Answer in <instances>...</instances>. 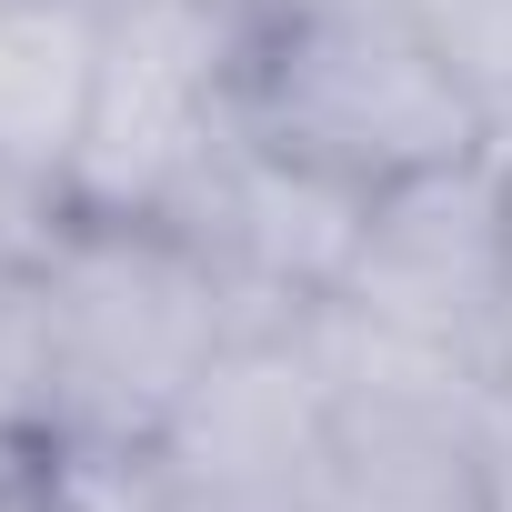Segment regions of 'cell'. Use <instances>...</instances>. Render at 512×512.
<instances>
[{
	"label": "cell",
	"instance_id": "30bf717a",
	"mask_svg": "<svg viewBox=\"0 0 512 512\" xmlns=\"http://www.w3.org/2000/svg\"><path fill=\"white\" fill-rule=\"evenodd\" d=\"M502 171H512V151H502ZM492 402L512 412V282H502V322H492Z\"/></svg>",
	"mask_w": 512,
	"mask_h": 512
},
{
	"label": "cell",
	"instance_id": "7a4b0ae2",
	"mask_svg": "<svg viewBox=\"0 0 512 512\" xmlns=\"http://www.w3.org/2000/svg\"><path fill=\"white\" fill-rule=\"evenodd\" d=\"M251 131L382 191L442 161L492 151L472 91L432 51V31L402 0H332V11L262 21L251 41Z\"/></svg>",
	"mask_w": 512,
	"mask_h": 512
},
{
	"label": "cell",
	"instance_id": "5b68a950",
	"mask_svg": "<svg viewBox=\"0 0 512 512\" xmlns=\"http://www.w3.org/2000/svg\"><path fill=\"white\" fill-rule=\"evenodd\" d=\"M502 282H512V171H502V151H472V161H442V171L372 191L362 251H352L332 302L422 342V352L492 372Z\"/></svg>",
	"mask_w": 512,
	"mask_h": 512
},
{
	"label": "cell",
	"instance_id": "277c9868",
	"mask_svg": "<svg viewBox=\"0 0 512 512\" xmlns=\"http://www.w3.org/2000/svg\"><path fill=\"white\" fill-rule=\"evenodd\" d=\"M171 512H322L332 482V382L302 322H241L191 402L141 452Z\"/></svg>",
	"mask_w": 512,
	"mask_h": 512
},
{
	"label": "cell",
	"instance_id": "ba28073f",
	"mask_svg": "<svg viewBox=\"0 0 512 512\" xmlns=\"http://www.w3.org/2000/svg\"><path fill=\"white\" fill-rule=\"evenodd\" d=\"M432 31V51L452 61V81L472 91L492 151H512V0H402Z\"/></svg>",
	"mask_w": 512,
	"mask_h": 512
},
{
	"label": "cell",
	"instance_id": "6da1fadb",
	"mask_svg": "<svg viewBox=\"0 0 512 512\" xmlns=\"http://www.w3.org/2000/svg\"><path fill=\"white\" fill-rule=\"evenodd\" d=\"M41 312V452H151L191 382L241 332L221 272L181 221L61 211L31 262Z\"/></svg>",
	"mask_w": 512,
	"mask_h": 512
},
{
	"label": "cell",
	"instance_id": "3957f363",
	"mask_svg": "<svg viewBox=\"0 0 512 512\" xmlns=\"http://www.w3.org/2000/svg\"><path fill=\"white\" fill-rule=\"evenodd\" d=\"M251 41L241 0H101V71L71 151V211L171 221L201 171L251 131Z\"/></svg>",
	"mask_w": 512,
	"mask_h": 512
},
{
	"label": "cell",
	"instance_id": "52a82bcc",
	"mask_svg": "<svg viewBox=\"0 0 512 512\" xmlns=\"http://www.w3.org/2000/svg\"><path fill=\"white\" fill-rule=\"evenodd\" d=\"M101 71V0H0V171L71 201V151Z\"/></svg>",
	"mask_w": 512,
	"mask_h": 512
},
{
	"label": "cell",
	"instance_id": "8fae6325",
	"mask_svg": "<svg viewBox=\"0 0 512 512\" xmlns=\"http://www.w3.org/2000/svg\"><path fill=\"white\" fill-rule=\"evenodd\" d=\"M31 462H41V452H31V442H0V502H11V492H21V482H31Z\"/></svg>",
	"mask_w": 512,
	"mask_h": 512
},
{
	"label": "cell",
	"instance_id": "9c48e42d",
	"mask_svg": "<svg viewBox=\"0 0 512 512\" xmlns=\"http://www.w3.org/2000/svg\"><path fill=\"white\" fill-rule=\"evenodd\" d=\"M482 512H512V412H492L482 432Z\"/></svg>",
	"mask_w": 512,
	"mask_h": 512
},
{
	"label": "cell",
	"instance_id": "8992f818",
	"mask_svg": "<svg viewBox=\"0 0 512 512\" xmlns=\"http://www.w3.org/2000/svg\"><path fill=\"white\" fill-rule=\"evenodd\" d=\"M171 221L201 241V262L221 272L241 322H312L362 251L372 191L282 151V141H262V131H241Z\"/></svg>",
	"mask_w": 512,
	"mask_h": 512
},
{
	"label": "cell",
	"instance_id": "7c38bea8",
	"mask_svg": "<svg viewBox=\"0 0 512 512\" xmlns=\"http://www.w3.org/2000/svg\"><path fill=\"white\" fill-rule=\"evenodd\" d=\"M251 21H292V11H332V0H241Z\"/></svg>",
	"mask_w": 512,
	"mask_h": 512
}]
</instances>
